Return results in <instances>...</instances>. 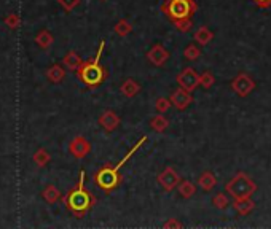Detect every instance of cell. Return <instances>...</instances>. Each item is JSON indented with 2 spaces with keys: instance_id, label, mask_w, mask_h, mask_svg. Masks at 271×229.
Masks as SVG:
<instances>
[{
  "instance_id": "d6986e66",
  "label": "cell",
  "mask_w": 271,
  "mask_h": 229,
  "mask_svg": "<svg viewBox=\"0 0 271 229\" xmlns=\"http://www.w3.org/2000/svg\"><path fill=\"white\" fill-rule=\"evenodd\" d=\"M150 126H152V129H153V131L163 132V131H166V129H168L169 121H168L165 116H163V114H157V116H153V118H152Z\"/></svg>"
},
{
  "instance_id": "4316f807",
  "label": "cell",
  "mask_w": 271,
  "mask_h": 229,
  "mask_svg": "<svg viewBox=\"0 0 271 229\" xmlns=\"http://www.w3.org/2000/svg\"><path fill=\"white\" fill-rule=\"evenodd\" d=\"M184 225L180 223L177 218H169L165 225H163V229H182Z\"/></svg>"
},
{
  "instance_id": "6da1fadb",
  "label": "cell",
  "mask_w": 271,
  "mask_h": 229,
  "mask_svg": "<svg viewBox=\"0 0 271 229\" xmlns=\"http://www.w3.org/2000/svg\"><path fill=\"white\" fill-rule=\"evenodd\" d=\"M63 200L67 207V210L72 212L77 218H83L85 215L91 210L96 199H94L93 194L85 188V171L80 172L78 185L75 188H72L63 198Z\"/></svg>"
},
{
  "instance_id": "3957f363",
  "label": "cell",
  "mask_w": 271,
  "mask_h": 229,
  "mask_svg": "<svg viewBox=\"0 0 271 229\" xmlns=\"http://www.w3.org/2000/svg\"><path fill=\"white\" fill-rule=\"evenodd\" d=\"M225 191L233 198V200H242V199H250L257 191L255 181L249 177L247 173L238 172L227 183Z\"/></svg>"
},
{
  "instance_id": "7402d4cb",
  "label": "cell",
  "mask_w": 271,
  "mask_h": 229,
  "mask_svg": "<svg viewBox=\"0 0 271 229\" xmlns=\"http://www.w3.org/2000/svg\"><path fill=\"white\" fill-rule=\"evenodd\" d=\"M195 38H196V42H200L201 45H206V43H209V40L212 38V33L209 32L206 28H201L198 32H196Z\"/></svg>"
},
{
  "instance_id": "7a4b0ae2",
  "label": "cell",
  "mask_w": 271,
  "mask_h": 229,
  "mask_svg": "<svg viewBox=\"0 0 271 229\" xmlns=\"http://www.w3.org/2000/svg\"><path fill=\"white\" fill-rule=\"evenodd\" d=\"M145 140H147V136H144L137 143H136L134 146H133V150L126 154V156L120 161V163L115 166V167H110V166H104L102 169H99L98 172H96V175H94V183H96L101 190H104V191H107V193H110V191H113L115 188H118L120 186V183H121V173H120V171H121V167H123L125 164H126V161H130L131 158H133V154L139 150V148L145 143Z\"/></svg>"
},
{
  "instance_id": "9a60e30c",
  "label": "cell",
  "mask_w": 271,
  "mask_h": 229,
  "mask_svg": "<svg viewBox=\"0 0 271 229\" xmlns=\"http://www.w3.org/2000/svg\"><path fill=\"white\" fill-rule=\"evenodd\" d=\"M177 191L179 194L184 199H190V198H193L195 196V193H196V185L192 183L190 180H182L179 186H177Z\"/></svg>"
},
{
  "instance_id": "2e32d148",
  "label": "cell",
  "mask_w": 271,
  "mask_h": 229,
  "mask_svg": "<svg viewBox=\"0 0 271 229\" xmlns=\"http://www.w3.org/2000/svg\"><path fill=\"white\" fill-rule=\"evenodd\" d=\"M42 198H43L46 202H48V204H56V202L61 199V191H59L54 185H48V186L43 188Z\"/></svg>"
},
{
  "instance_id": "cb8c5ba5",
  "label": "cell",
  "mask_w": 271,
  "mask_h": 229,
  "mask_svg": "<svg viewBox=\"0 0 271 229\" xmlns=\"http://www.w3.org/2000/svg\"><path fill=\"white\" fill-rule=\"evenodd\" d=\"M171 100L166 99V97H160L157 102H155V109H157L160 113H166L169 110V107H171Z\"/></svg>"
},
{
  "instance_id": "8fae6325",
  "label": "cell",
  "mask_w": 271,
  "mask_h": 229,
  "mask_svg": "<svg viewBox=\"0 0 271 229\" xmlns=\"http://www.w3.org/2000/svg\"><path fill=\"white\" fill-rule=\"evenodd\" d=\"M99 124H101V127H102L104 131L112 132V131H115L120 126V116L115 112L107 110V112H104L102 114H101Z\"/></svg>"
},
{
  "instance_id": "44dd1931",
  "label": "cell",
  "mask_w": 271,
  "mask_h": 229,
  "mask_svg": "<svg viewBox=\"0 0 271 229\" xmlns=\"http://www.w3.org/2000/svg\"><path fill=\"white\" fill-rule=\"evenodd\" d=\"M64 62H66L67 67H69V69H72V70H78L80 67H81V60H80V57L75 55V53H70V55L64 59Z\"/></svg>"
},
{
  "instance_id": "d4e9b609",
  "label": "cell",
  "mask_w": 271,
  "mask_h": 229,
  "mask_svg": "<svg viewBox=\"0 0 271 229\" xmlns=\"http://www.w3.org/2000/svg\"><path fill=\"white\" fill-rule=\"evenodd\" d=\"M200 85L204 87V89H209L212 85H214V77H212V73L211 72H206V73H203V75L200 77Z\"/></svg>"
},
{
  "instance_id": "484cf974",
  "label": "cell",
  "mask_w": 271,
  "mask_h": 229,
  "mask_svg": "<svg viewBox=\"0 0 271 229\" xmlns=\"http://www.w3.org/2000/svg\"><path fill=\"white\" fill-rule=\"evenodd\" d=\"M184 55H185V57H187L188 60H195V59H198V57H200L201 51H200L198 48H196V46L190 45V46H187V48H185Z\"/></svg>"
},
{
  "instance_id": "83f0119b",
  "label": "cell",
  "mask_w": 271,
  "mask_h": 229,
  "mask_svg": "<svg viewBox=\"0 0 271 229\" xmlns=\"http://www.w3.org/2000/svg\"><path fill=\"white\" fill-rule=\"evenodd\" d=\"M175 24H177V29H180L182 32H185L190 29V19H180V21H175Z\"/></svg>"
},
{
  "instance_id": "e0dca14e",
  "label": "cell",
  "mask_w": 271,
  "mask_h": 229,
  "mask_svg": "<svg viewBox=\"0 0 271 229\" xmlns=\"http://www.w3.org/2000/svg\"><path fill=\"white\" fill-rule=\"evenodd\" d=\"M121 92H123V96H126V97H134L136 94L139 92V89H140V86L134 82V80H126V82L121 85Z\"/></svg>"
},
{
  "instance_id": "30bf717a",
  "label": "cell",
  "mask_w": 271,
  "mask_h": 229,
  "mask_svg": "<svg viewBox=\"0 0 271 229\" xmlns=\"http://www.w3.org/2000/svg\"><path fill=\"white\" fill-rule=\"evenodd\" d=\"M169 100H171V104L175 107L177 110H185L187 107L193 102V97L192 94H190L188 91L182 89V87H179L177 91H174L171 94V97H169Z\"/></svg>"
},
{
  "instance_id": "4fadbf2b",
  "label": "cell",
  "mask_w": 271,
  "mask_h": 229,
  "mask_svg": "<svg viewBox=\"0 0 271 229\" xmlns=\"http://www.w3.org/2000/svg\"><path fill=\"white\" fill-rule=\"evenodd\" d=\"M217 185V178H215V175L212 172H203L200 175V178H198V186L201 188L203 191H211L212 188Z\"/></svg>"
},
{
  "instance_id": "8992f818",
  "label": "cell",
  "mask_w": 271,
  "mask_h": 229,
  "mask_svg": "<svg viewBox=\"0 0 271 229\" xmlns=\"http://www.w3.org/2000/svg\"><path fill=\"white\" fill-rule=\"evenodd\" d=\"M157 181H158L160 186H161L165 191H172L175 186H179V183H180V177H179V173L175 172L174 167L169 166V167H166V169L163 171V172L158 173Z\"/></svg>"
},
{
  "instance_id": "7c38bea8",
  "label": "cell",
  "mask_w": 271,
  "mask_h": 229,
  "mask_svg": "<svg viewBox=\"0 0 271 229\" xmlns=\"http://www.w3.org/2000/svg\"><path fill=\"white\" fill-rule=\"evenodd\" d=\"M148 60H150L152 64L155 65H163L168 60L169 57V53L165 50V46H161V45H155L153 48L148 51V55H147Z\"/></svg>"
},
{
  "instance_id": "277c9868",
  "label": "cell",
  "mask_w": 271,
  "mask_h": 229,
  "mask_svg": "<svg viewBox=\"0 0 271 229\" xmlns=\"http://www.w3.org/2000/svg\"><path fill=\"white\" fill-rule=\"evenodd\" d=\"M104 46L105 43L102 42L98 50V55L93 60H88V62L81 64V67L78 69V77L80 80L83 82L85 85L88 86H98L104 82L105 78V73H104V69L99 65V59H101V55H102L104 51Z\"/></svg>"
},
{
  "instance_id": "603a6c76",
  "label": "cell",
  "mask_w": 271,
  "mask_h": 229,
  "mask_svg": "<svg viewBox=\"0 0 271 229\" xmlns=\"http://www.w3.org/2000/svg\"><path fill=\"white\" fill-rule=\"evenodd\" d=\"M48 77H50V80L53 83H59L61 80L64 78V70L61 69L59 65H54L53 69H50V72H48Z\"/></svg>"
},
{
  "instance_id": "ac0fdd59",
  "label": "cell",
  "mask_w": 271,
  "mask_h": 229,
  "mask_svg": "<svg viewBox=\"0 0 271 229\" xmlns=\"http://www.w3.org/2000/svg\"><path fill=\"white\" fill-rule=\"evenodd\" d=\"M51 161L50 153L45 150V148H38L37 153L34 154V163H35L38 167H45Z\"/></svg>"
},
{
  "instance_id": "ffe728a7",
  "label": "cell",
  "mask_w": 271,
  "mask_h": 229,
  "mask_svg": "<svg viewBox=\"0 0 271 229\" xmlns=\"http://www.w3.org/2000/svg\"><path fill=\"white\" fill-rule=\"evenodd\" d=\"M212 205L215 208H219V210H225V208L230 205V199L225 193H219L212 198Z\"/></svg>"
},
{
  "instance_id": "f1b7e54d",
  "label": "cell",
  "mask_w": 271,
  "mask_h": 229,
  "mask_svg": "<svg viewBox=\"0 0 271 229\" xmlns=\"http://www.w3.org/2000/svg\"><path fill=\"white\" fill-rule=\"evenodd\" d=\"M255 3H259L260 6H268L271 5V0H255Z\"/></svg>"
},
{
  "instance_id": "52a82bcc",
  "label": "cell",
  "mask_w": 271,
  "mask_h": 229,
  "mask_svg": "<svg viewBox=\"0 0 271 229\" xmlns=\"http://www.w3.org/2000/svg\"><path fill=\"white\" fill-rule=\"evenodd\" d=\"M232 87L235 89V92L238 94V96L246 97L254 91L255 83L249 75H246V73H239V75L232 82Z\"/></svg>"
},
{
  "instance_id": "9c48e42d",
  "label": "cell",
  "mask_w": 271,
  "mask_h": 229,
  "mask_svg": "<svg viewBox=\"0 0 271 229\" xmlns=\"http://www.w3.org/2000/svg\"><path fill=\"white\" fill-rule=\"evenodd\" d=\"M69 151H70V154L73 158L83 159V158L88 156V154H90L91 145H90V142H88L85 137H75L70 142V145H69Z\"/></svg>"
},
{
  "instance_id": "5bb4252c",
  "label": "cell",
  "mask_w": 271,
  "mask_h": 229,
  "mask_svg": "<svg viewBox=\"0 0 271 229\" xmlns=\"http://www.w3.org/2000/svg\"><path fill=\"white\" fill-rule=\"evenodd\" d=\"M233 207H235V210L238 212V215H241V217H246V215H249L250 212L254 210L255 202L252 199L233 200Z\"/></svg>"
},
{
  "instance_id": "5b68a950",
  "label": "cell",
  "mask_w": 271,
  "mask_h": 229,
  "mask_svg": "<svg viewBox=\"0 0 271 229\" xmlns=\"http://www.w3.org/2000/svg\"><path fill=\"white\" fill-rule=\"evenodd\" d=\"M193 10H195V5L192 3V0H168L165 5L166 15L171 18L172 21L188 19Z\"/></svg>"
},
{
  "instance_id": "ba28073f",
  "label": "cell",
  "mask_w": 271,
  "mask_h": 229,
  "mask_svg": "<svg viewBox=\"0 0 271 229\" xmlns=\"http://www.w3.org/2000/svg\"><path fill=\"white\" fill-rule=\"evenodd\" d=\"M177 83H179V86L182 87V89L192 92L193 89H196V86L200 85V75H198V73H196L193 69H190V67H187V69H185L184 72L179 73Z\"/></svg>"
}]
</instances>
